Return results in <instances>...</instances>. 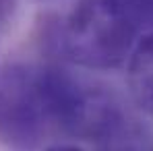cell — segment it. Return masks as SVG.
Wrapping results in <instances>:
<instances>
[{
    "instance_id": "obj_3",
    "label": "cell",
    "mask_w": 153,
    "mask_h": 151,
    "mask_svg": "<svg viewBox=\"0 0 153 151\" xmlns=\"http://www.w3.org/2000/svg\"><path fill=\"white\" fill-rule=\"evenodd\" d=\"M126 64L130 97L143 112L153 116V31L137 42Z\"/></svg>"
},
{
    "instance_id": "obj_2",
    "label": "cell",
    "mask_w": 153,
    "mask_h": 151,
    "mask_svg": "<svg viewBox=\"0 0 153 151\" xmlns=\"http://www.w3.org/2000/svg\"><path fill=\"white\" fill-rule=\"evenodd\" d=\"M139 29L118 0H76L60 27L62 52L83 68L112 71L126 64Z\"/></svg>"
},
{
    "instance_id": "obj_6",
    "label": "cell",
    "mask_w": 153,
    "mask_h": 151,
    "mask_svg": "<svg viewBox=\"0 0 153 151\" xmlns=\"http://www.w3.org/2000/svg\"><path fill=\"white\" fill-rule=\"evenodd\" d=\"M46 151H83V149L76 147V145H52Z\"/></svg>"
},
{
    "instance_id": "obj_5",
    "label": "cell",
    "mask_w": 153,
    "mask_h": 151,
    "mask_svg": "<svg viewBox=\"0 0 153 151\" xmlns=\"http://www.w3.org/2000/svg\"><path fill=\"white\" fill-rule=\"evenodd\" d=\"M17 10V0H0V29L6 25Z\"/></svg>"
},
{
    "instance_id": "obj_1",
    "label": "cell",
    "mask_w": 153,
    "mask_h": 151,
    "mask_svg": "<svg viewBox=\"0 0 153 151\" xmlns=\"http://www.w3.org/2000/svg\"><path fill=\"white\" fill-rule=\"evenodd\" d=\"M58 135L56 64L8 62L0 68V143L31 151Z\"/></svg>"
},
{
    "instance_id": "obj_4",
    "label": "cell",
    "mask_w": 153,
    "mask_h": 151,
    "mask_svg": "<svg viewBox=\"0 0 153 151\" xmlns=\"http://www.w3.org/2000/svg\"><path fill=\"white\" fill-rule=\"evenodd\" d=\"M137 29L153 31V0H118Z\"/></svg>"
}]
</instances>
